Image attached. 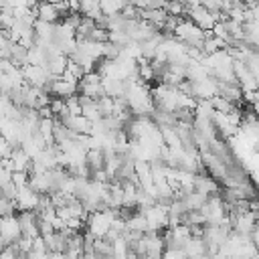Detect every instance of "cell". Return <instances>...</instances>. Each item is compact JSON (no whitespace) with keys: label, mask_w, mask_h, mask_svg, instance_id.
I'll return each mask as SVG.
<instances>
[{"label":"cell","mask_w":259,"mask_h":259,"mask_svg":"<svg viewBox=\"0 0 259 259\" xmlns=\"http://www.w3.org/2000/svg\"><path fill=\"white\" fill-rule=\"evenodd\" d=\"M186 19L190 23H195L203 31H211L215 27V23H217V17L211 11H207L205 7H201V5L199 7H186Z\"/></svg>","instance_id":"obj_1"},{"label":"cell","mask_w":259,"mask_h":259,"mask_svg":"<svg viewBox=\"0 0 259 259\" xmlns=\"http://www.w3.org/2000/svg\"><path fill=\"white\" fill-rule=\"evenodd\" d=\"M0 237L7 241V245H13L21 237V227H19V221H17V213L0 219Z\"/></svg>","instance_id":"obj_2"},{"label":"cell","mask_w":259,"mask_h":259,"mask_svg":"<svg viewBox=\"0 0 259 259\" xmlns=\"http://www.w3.org/2000/svg\"><path fill=\"white\" fill-rule=\"evenodd\" d=\"M99 3V9L105 17H113V15H119L123 5H121V0H97Z\"/></svg>","instance_id":"obj_3"}]
</instances>
